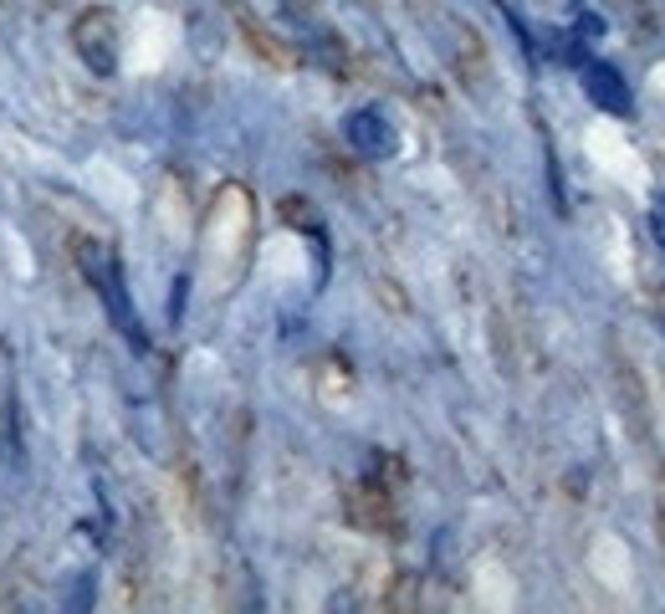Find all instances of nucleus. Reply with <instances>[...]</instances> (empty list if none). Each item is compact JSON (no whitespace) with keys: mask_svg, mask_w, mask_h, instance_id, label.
<instances>
[{"mask_svg":"<svg viewBox=\"0 0 665 614\" xmlns=\"http://www.w3.org/2000/svg\"><path fill=\"white\" fill-rule=\"evenodd\" d=\"M650 231H655V236H660V246H665V205H655V210H650Z\"/></svg>","mask_w":665,"mask_h":614,"instance_id":"nucleus-7","label":"nucleus"},{"mask_svg":"<svg viewBox=\"0 0 665 614\" xmlns=\"http://www.w3.org/2000/svg\"><path fill=\"white\" fill-rule=\"evenodd\" d=\"M185 287H190L185 277H180V282H174V297H169V318H180V307H185Z\"/></svg>","mask_w":665,"mask_h":614,"instance_id":"nucleus-6","label":"nucleus"},{"mask_svg":"<svg viewBox=\"0 0 665 614\" xmlns=\"http://www.w3.org/2000/svg\"><path fill=\"white\" fill-rule=\"evenodd\" d=\"M72 41H77V57L87 62V72H98V77L118 72V26L108 11H82L72 21Z\"/></svg>","mask_w":665,"mask_h":614,"instance_id":"nucleus-1","label":"nucleus"},{"mask_svg":"<svg viewBox=\"0 0 665 614\" xmlns=\"http://www.w3.org/2000/svg\"><path fill=\"white\" fill-rule=\"evenodd\" d=\"M343 139L353 154H364V159H389L399 149V134H394V123L384 108H353L343 118Z\"/></svg>","mask_w":665,"mask_h":614,"instance_id":"nucleus-2","label":"nucleus"},{"mask_svg":"<svg viewBox=\"0 0 665 614\" xmlns=\"http://www.w3.org/2000/svg\"><path fill=\"white\" fill-rule=\"evenodd\" d=\"M98 292H103V302H108L113 328L128 338V348H133V354H149V333H144L139 313H133V302H128V287H123V272H118V267H108V272H103Z\"/></svg>","mask_w":665,"mask_h":614,"instance_id":"nucleus-4","label":"nucleus"},{"mask_svg":"<svg viewBox=\"0 0 665 614\" xmlns=\"http://www.w3.org/2000/svg\"><path fill=\"white\" fill-rule=\"evenodd\" d=\"M584 93H589L594 108H604L614 118H630L635 113V93H630L625 72L609 67V62H584Z\"/></svg>","mask_w":665,"mask_h":614,"instance_id":"nucleus-3","label":"nucleus"},{"mask_svg":"<svg viewBox=\"0 0 665 614\" xmlns=\"http://www.w3.org/2000/svg\"><path fill=\"white\" fill-rule=\"evenodd\" d=\"M77 261H82V277L93 282V287H98V282H103V272L113 267V261H108V251H103L98 241H77Z\"/></svg>","mask_w":665,"mask_h":614,"instance_id":"nucleus-5","label":"nucleus"}]
</instances>
